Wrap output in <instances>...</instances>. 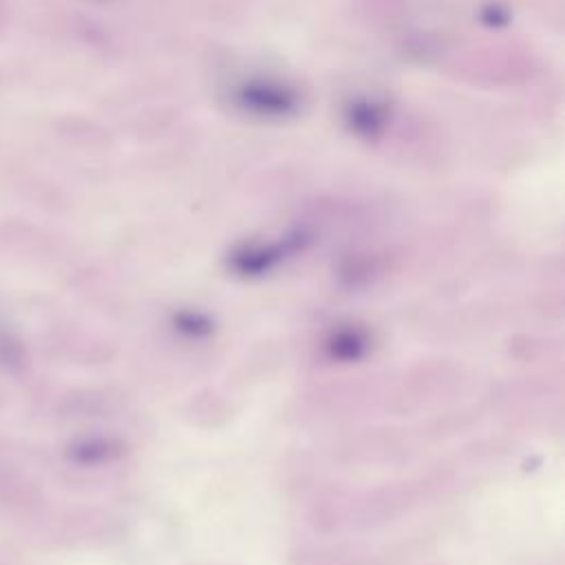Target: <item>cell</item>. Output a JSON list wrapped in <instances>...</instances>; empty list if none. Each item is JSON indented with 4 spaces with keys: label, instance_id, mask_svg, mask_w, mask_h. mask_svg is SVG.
<instances>
[]
</instances>
